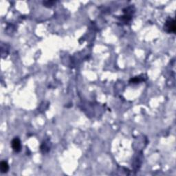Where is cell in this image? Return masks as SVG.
<instances>
[{"mask_svg":"<svg viewBox=\"0 0 176 176\" xmlns=\"http://www.w3.org/2000/svg\"><path fill=\"white\" fill-rule=\"evenodd\" d=\"M164 30L168 33H175L176 30L175 21L172 18L168 19L164 24Z\"/></svg>","mask_w":176,"mask_h":176,"instance_id":"6da1fadb","label":"cell"},{"mask_svg":"<svg viewBox=\"0 0 176 176\" xmlns=\"http://www.w3.org/2000/svg\"><path fill=\"white\" fill-rule=\"evenodd\" d=\"M11 147L15 152H20L22 150V144H21L20 140L18 138H15L14 139H13L12 142H11Z\"/></svg>","mask_w":176,"mask_h":176,"instance_id":"7a4b0ae2","label":"cell"},{"mask_svg":"<svg viewBox=\"0 0 176 176\" xmlns=\"http://www.w3.org/2000/svg\"><path fill=\"white\" fill-rule=\"evenodd\" d=\"M9 165L6 161H1L0 163V171L2 173H6L8 171Z\"/></svg>","mask_w":176,"mask_h":176,"instance_id":"3957f363","label":"cell"},{"mask_svg":"<svg viewBox=\"0 0 176 176\" xmlns=\"http://www.w3.org/2000/svg\"><path fill=\"white\" fill-rule=\"evenodd\" d=\"M55 3V1H44L43 2V5H45V6H52L54 3Z\"/></svg>","mask_w":176,"mask_h":176,"instance_id":"277c9868","label":"cell"}]
</instances>
